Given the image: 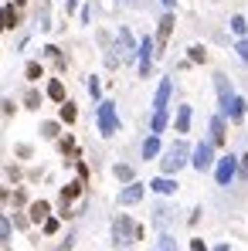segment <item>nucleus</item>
Segmentation results:
<instances>
[{
  "instance_id": "f257e3e1",
  "label": "nucleus",
  "mask_w": 248,
  "mask_h": 251,
  "mask_svg": "<svg viewBox=\"0 0 248 251\" xmlns=\"http://www.w3.org/2000/svg\"><path fill=\"white\" fill-rule=\"evenodd\" d=\"M112 241L123 248V245H129V241H143V224H136L129 214H119L116 221H112Z\"/></svg>"
},
{
  "instance_id": "f03ea898",
  "label": "nucleus",
  "mask_w": 248,
  "mask_h": 251,
  "mask_svg": "<svg viewBox=\"0 0 248 251\" xmlns=\"http://www.w3.org/2000/svg\"><path fill=\"white\" fill-rule=\"evenodd\" d=\"M187 156H190V149H187V143H173L170 149L164 153V160H160V170H164V177L170 173H177L184 163H187Z\"/></svg>"
},
{
  "instance_id": "7ed1b4c3",
  "label": "nucleus",
  "mask_w": 248,
  "mask_h": 251,
  "mask_svg": "<svg viewBox=\"0 0 248 251\" xmlns=\"http://www.w3.org/2000/svg\"><path fill=\"white\" fill-rule=\"evenodd\" d=\"M99 132H102V136H116V132H119L116 102H99Z\"/></svg>"
},
{
  "instance_id": "20e7f679",
  "label": "nucleus",
  "mask_w": 248,
  "mask_h": 251,
  "mask_svg": "<svg viewBox=\"0 0 248 251\" xmlns=\"http://www.w3.org/2000/svg\"><path fill=\"white\" fill-rule=\"evenodd\" d=\"M190 163H194V170H201V173H204V170H211V163H214V146H211V143H197V146H194V160H190Z\"/></svg>"
},
{
  "instance_id": "39448f33",
  "label": "nucleus",
  "mask_w": 248,
  "mask_h": 251,
  "mask_svg": "<svg viewBox=\"0 0 248 251\" xmlns=\"http://www.w3.org/2000/svg\"><path fill=\"white\" fill-rule=\"evenodd\" d=\"M214 88H218V102H221V116H228L235 95H231V85H228V75H214Z\"/></svg>"
},
{
  "instance_id": "423d86ee",
  "label": "nucleus",
  "mask_w": 248,
  "mask_h": 251,
  "mask_svg": "<svg viewBox=\"0 0 248 251\" xmlns=\"http://www.w3.org/2000/svg\"><path fill=\"white\" fill-rule=\"evenodd\" d=\"M235 170H238V160H235V156H221V160H218V170H214L218 184L228 187V184L235 180Z\"/></svg>"
},
{
  "instance_id": "0eeeda50",
  "label": "nucleus",
  "mask_w": 248,
  "mask_h": 251,
  "mask_svg": "<svg viewBox=\"0 0 248 251\" xmlns=\"http://www.w3.org/2000/svg\"><path fill=\"white\" fill-rule=\"evenodd\" d=\"M136 51H140V78H146V75H150V62H153V55H157V51H153V41L143 38Z\"/></svg>"
},
{
  "instance_id": "6e6552de",
  "label": "nucleus",
  "mask_w": 248,
  "mask_h": 251,
  "mask_svg": "<svg viewBox=\"0 0 248 251\" xmlns=\"http://www.w3.org/2000/svg\"><path fill=\"white\" fill-rule=\"evenodd\" d=\"M48 217H51V204H48V200H34V204L27 207V221H31V224H44Z\"/></svg>"
},
{
  "instance_id": "1a4fd4ad",
  "label": "nucleus",
  "mask_w": 248,
  "mask_h": 251,
  "mask_svg": "<svg viewBox=\"0 0 248 251\" xmlns=\"http://www.w3.org/2000/svg\"><path fill=\"white\" fill-rule=\"evenodd\" d=\"M17 24H21V10L14 3H3L0 7V31H14Z\"/></svg>"
},
{
  "instance_id": "9d476101",
  "label": "nucleus",
  "mask_w": 248,
  "mask_h": 251,
  "mask_svg": "<svg viewBox=\"0 0 248 251\" xmlns=\"http://www.w3.org/2000/svg\"><path fill=\"white\" fill-rule=\"evenodd\" d=\"M143 200V184H126V190H119V204L123 207H133V204H140Z\"/></svg>"
},
{
  "instance_id": "9b49d317",
  "label": "nucleus",
  "mask_w": 248,
  "mask_h": 251,
  "mask_svg": "<svg viewBox=\"0 0 248 251\" xmlns=\"http://www.w3.org/2000/svg\"><path fill=\"white\" fill-rule=\"evenodd\" d=\"M170 34H173V14H164V17H160V27H157V41H153V48H166Z\"/></svg>"
},
{
  "instance_id": "f8f14e48",
  "label": "nucleus",
  "mask_w": 248,
  "mask_h": 251,
  "mask_svg": "<svg viewBox=\"0 0 248 251\" xmlns=\"http://www.w3.org/2000/svg\"><path fill=\"white\" fill-rule=\"evenodd\" d=\"M225 136H228L225 116H214V119H211V146H225Z\"/></svg>"
},
{
  "instance_id": "ddd939ff",
  "label": "nucleus",
  "mask_w": 248,
  "mask_h": 251,
  "mask_svg": "<svg viewBox=\"0 0 248 251\" xmlns=\"http://www.w3.org/2000/svg\"><path fill=\"white\" fill-rule=\"evenodd\" d=\"M170 92H173V85H170V78H164V82H160V88H157V99H153V112H166Z\"/></svg>"
},
{
  "instance_id": "4468645a",
  "label": "nucleus",
  "mask_w": 248,
  "mask_h": 251,
  "mask_svg": "<svg viewBox=\"0 0 248 251\" xmlns=\"http://www.w3.org/2000/svg\"><path fill=\"white\" fill-rule=\"evenodd\" d=\"M82 190H85L82 180H72V184H65V187H62V204H72V200H79V197H82Z\"/></svg>"
},
{
  "instance_id": "2eb2a0df",
  "label": "nucleus",
  "mask_w": 248,
  "mask_h": 251,
  "mask_svg": "<svg viewBox=\"0 0 248 251\" xmlns=\"http://www.w3.org/2000/svg\"><path fill=\"white\" fill-rule=\"evenodd\" d=\"M140 153H143V160H157L160 156V136H146Z\"/></svg>"
},
{
  "instance_id": "dca6fc26",
  "label": "nucleus",
  "mask_w": 248,
  "mask_h": 251,
  "mask_svg": "<svg viewBox=\"0 0 248 251\" xmlns=\"http://www.w3.org/2000/svg\"><path fill=\"white\" fill-rule=\"evenodd\" d=\"M48 99L58 102V105L65 102V82H62V78H51V82H48Z\"/></svg>"
},
{
  "instance_id": "f3484780",
  "label": "nucleus",
  "mask_w": 248,
  "mask_h": 251,
  "mask_svg": "<svg viewBox=\"0 0 248 251\" xmlns=\"http://www.w3.org/2000/svg\"><path fill=\"white\" fill-rule=\"evenodd\" d=\"M58 119H62L65 126L75 123V119H79V109H75V102H68V99H65V102H62V109H58Z\"/></svg>"
},
{
  "instance_id": "a211bd4d",
  "label": "nucleus",
  "mask_w": 248,
  "mask_h": 251,
  "mask_svg": "<svg viewBox=\"0 0 248 251\" xmlns=\"http://www.w3.org/2000/svg\"><path fill=\"white\" fill-rule=\"evenodd\" d=\"M173 126H177V132H190V105H180V109H177Z\"/></svg>"
},
{
  "instance_id": "6ab92c4d",
  "label": "nucleus",
  "mask_w": 248,
  "mask_h": 251,
  "mask_svg": "<svg viewBox=\"0 0 248 251\" xmlns=\"http://www.w3.org/2000/svg\"><path fill=\"white\" fill-rule=\"evenodd\" d=\"M150 187L157 190V193H173V190H177V180H170V177H157Z\"/></svg>"
},
{
  "instance_id": "aec40b11",
  "label": "nucleus",
  "mask_w": 248,
  "mask_h": 251,
  "mask_svg": "<svg viewBox=\"0 0 248 251\" xmlns=\"http://www.w3.org/2000/svg\"><path fill=\"white\" fill-rule=\"evenodd\" d=\"M119 48H123V58H129V55H133V34H129L126 27L119 31Z\"/></svg>"
},
{
  "instance_id": "412c9836",
  "label": "nucleus",
  "mask_w": 248,
  "mask_h": 251,
  "mask_svg": "<svg viewBox=\"0 0 248 251\" xmlns=\"http://www.w3.org/2000/svg\"><path fill=\"white\" fill-rule=\"evenodd\" d=\"M24 75H27V82H38V78L44 75V68H41V62H27V68H24Z\"/></svg>"
},
{
  "instance_id": "4be33fe9",
  "label": "nucleus",
  "mask_w": 248,
  "mask_h": 251,
  "mask_svg": "<svg viewBox=\"0 0 248 251\" xmlns=\"http://www.w3.org/2000/svg\"><path fill=\"white\" fill-rule=\"evenodd\" d=\"M41 136H44V139H58V136H62V126L58 123H41Z\"/></svg>"
},
{
  "instance_id": "5701e85b",
  "label": "nucleus",
  "mask_w": 248,
  "mask_h": 251,
  "mask_svg": "<svg viewBox=\"0 0 248 251\" xmlns=\"http://www.w3.org/2000/svg\"><path fill=\"white\" fill-rule=\"evenodd\" d=\"M24 105H27V109H41V92H38V88H27Z\"/></svg>"
},
{
  "instance_id": "b1692460",
  "label": "nucleus",
  "mask_w": 248,
  "mask_h": 251,
  "mask_svg": "<svg viewBox=\"0 0 248 251\" xmlns=\"http://www.w3.org/2000/svg\"><path fill=\"white\" fill-rule=\"evenodd\" d=\"M112 173H116L119 180H126V184H133V167H126V163H116V167H112Z\"/></svg>"
},
{
  "instance_id": "393cba45",
  "label": "nucleus",
  "mask_w": 248,
  "mask_h": 251,
  "mask_svg": "<svg viewBox=\"0 0 248 251\" xmlns=\"http://www.w3.org/2000/svg\"><path fill=\"white\" fill-rule=\"evenodd\" d=\"M187 58H190V62H194V64H204V62H207V51H204V44H194Z\"/></svg>"
},
{
  "instance_id": "a878e982",
  "label": "nucleus",
  "mask_w": 248,
  "mask_h": 251,
  "mask_svg": "<svg viewBox=\"0 0 248 251\" xmlns=\"http://www.w3.org/2000/svg\"><path fill=\"white\" fill-rule=\"evenodd\" d=\"M58 149H62V153H72V156H79V149H75V139H72V136H62V139H58Z\"/></svg>"
},
{
  "instance_id": "bb28decb",
  "label": "nucleus",
  "mask_w": 248,
  "mask_h": 251,
  "mask_svg": "<svg viewBox=\"0 0 248 251\" xmlns=\"http://www.w3.org/2000/svg\"><path fill=\"white\" fill-rule=\"evenodd\" d=\"M231 31H235V34H238V38H245L248 24H245V17H242V14H235V17H231Z\"/></svg>"
},
{
  "instance_id": "cd10ccee",
  "label": "nucleus",
  "mask_w": 248,
  "mask_h": 251,
  "mask_svg": "<svg viewBox=\"0 0 248 251\" xmlns=\"http://www.w3.org/2000/svg\"><path fill=\"white\" fill-rule=\"evenodd\" d=\"M153 251H177V241L170 238V234H160V241H157V248Z\"/></svg>"
},
{
  "instance_id": "c85d7f7f",
  "label": "nucleus",
  "mask_w": 248,
  "mask_h": 251,
  "mask_svg": "<svg viewBox=\"0 0 248 251\" xmlns=\"http://www.w3.org/2000/svg\"><path fill=\"white\" fill-rule=\"evenodd\" d=\"M150 129H153V136L164 132L166 129V112H153V126H150Z\"/></svg>"
},
{
  "instance_id": "c756f323",
  "label": "nucleus",
  "mask_w": 248,
  "mask_h": 251,
  "mask_svg": "<svg viewBox=\"0 0 248 251\" xmlns=\"http://www.w3.org/2000/svg\"><path fill=\"white\" fill-rule=\"evenodd\" d=\"M10 238V221H7V214H0V245Z\"/></svg>"
},
{
  "instance_id": "7c9ffc66",
  "label": "nucleus",
  "mask_w": 248,
  "mask_h": 251,
  "mask_svg": "<svg viewBox=\"0 0 248 251\" xmlns=\"http://www.w3.org/2000/svg\"><path fill=\"white\" fill-rule=\"evenodd\" d=\"M14 153H17L21 160H31V156H34V149H31L27 143H17V149H14Z\"/></svg>"
},
{
  "instance_id": "2f4dec72",
  "label": "nucleus",
  "mask_w": 248,
  "mask_h": 251,
  "mask_svg": "<svg viewBox=\"0 0 248 251\" xmlns=\"http://www.w3.org/2000/svg\"><path fill=\"white\" fill-rule=\"evenodd\" d=\"M235 51H238V58H242V62L248 64V38H242V41L235 44Z\"/></svg>"
},
{
  "instance_id": "473e14b6",
  "label": "nucleus",
  "mask_w": 248,
  "mask_h": 251,
  "mask_svg": "<svg viewBox=\"0 0 248 251\" xmlns=\"http://www.w3.org/2000/svg\"><path fill=\"white\" fill-rule=\"evenodd\" d=\"M41 228H44V234H58V217H48Z\"/></svg>"
},
{
  "instance_id": "72a5a7b5",
  "label": "nucleus",
  "mask_w": 248,
  "mask_h": 251,
  "mask_svg": "<svg viewBox=\"0 0 248 251\" xmlns=\"http://www.w3.org/2000/svg\"><path fill=\"white\" fill-rule=\"evenodd\" d=\"M166 221H170V210H164V207H157V224H160V228H164Z\"/></svg>"
},
{
  "instance_id": "f704fd0d",
  "label": "nucleus",
  "mask_w": 248,
  "mask_h": 251,
  "mask_svg": "<svg viewBox=\"0 0 248 251\" xmlns=\"http://www.w3.org/2000/svg\"><path fill=\"white\" fill-rule=\"evenodd\" d=\"M10 200H14V207H21V204H24V190H14Z\"/></svg>"
},
{
  "instance_id": "c9c22d12",
  "label": "nucleus",
  "mask_w": 248,
  "mask_h": 251,
  "mask_svg": "<svg viewBox=\"0 0 248 251\" xmlns=\"http://www.w3.org/2000/svg\"><path fill=\"white\" fill-rule=\"evenodd\" d=\"M190 251H207V245H204L201 238H194V241H190Z\"/></svg>"
},
{
  "instance_id": "e433bc0d",
  "label": "nucleus",
  "mask_w": 248,
  "mask_h": 251,
  "mask_svg": "<svg viewBox=\"0 0 248 251\" xmlns=\"http://www.w3.org/2000/svg\"><path fill=\"white\" fill-rule=\"evenodd\" d=\"M79 180H82V184L88 180V167H85V163H79Z\"/></svg>"
},
{
  "instance_id": "4c0bfd02",
  "label": "nucleus",
  "mask_w": 248,
  "mask_h": 251,
  "mask_svg": "<svg viewBox=\"0 0 248 251\" xmlns=\"http://www.w3.org/2000/svg\"><path fill=\"white\" fill-rule=\"evenodd\" d=\"M75 7H79V0H65V10H68V14H72Z\"/></svg>"
},
{
  "instance_id": "58836bf2",
  "label": "nucleus",
  "mask_w": 248,
  "mask_h": 251,
  "mask_svg": "<svg viewBox=\"0 0 248 251\" xmlns=\"http://www.w3.org/2000/svg\"><path fill=\"white\" fill-rule=\"evenodd\" d=\"M55 251H72V238H68V241H65L62 248H55Z\"/></svg>"
},
{
  "instance_id": "ea45409f",
  "label": "nucleus",
  "mask_w": 248,
  "mask_h": 251,
  "mask_svg": "<svg viewBox=\"0 0 248 251\" xmlns=\"http://www.w3.org/2000/svg\"><path fill=\"white\" fill-rule=\"evenodd\" d=\"M173 3H177V0H164V7H166V10H170V7H173Z\"/></svg>"
},
{
  "instance_id": "a19ab883",
  "label": "nucleus",
  "mask_w": 248,
  "mask_h": 251,
  "mask_svg": "<svg viewBox=\"0 0 248 251\" xmlns=\"http://www.w3.org/2000/svg\"><path fill=\"white\" fill-rule=\"evenodd\" d=\"M24 3H27V0H14V7H24Z\"/></svg>"
},
{
  "instance_id": "79ce46f5",
  "label": "nucleus",
  "mask_w": 248,
  "mask_h": 251,
  "mask_svg": "<svg viewBox=\"0 0 248 251\" xmlns=\"http://www.w3.org/2000/svg\"><path fill=\"white\" fill-rule=\"evenodd\" d=\"M242 163H245V170H248V153H245V156H242Z\"/></svg>"
}]
</instances>
